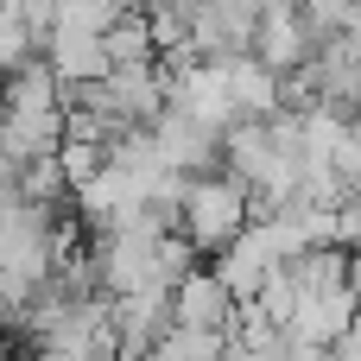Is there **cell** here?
Segmentation results:
<instances>
[{
	"instance_id": "6da1fadb",
	"label": "cell",
	"mask_w": 361,
	"mask_h": 361,
	"mask_svg": "<svg viewBox=\"0 0 361 361\" xmlns=\"http://www.w3.org/2000/svg\"><path fill=\"white\" fill-rule=\"evenodd\" d=\"M247 222H254V190L235 171H190L178 197V228L197 241V254H222Z\"/></svg>"
},
{
	"instance_id": "52a82bcc",
	"label": "cell",
	"mask_w": 361,
	"mask_h": 361,
	"mask_svg": "<svg viewBox=\"0 0 361 361\" xmlns=\"http://www.w3.org/2000/svg\"><path fill=\"white\" fill-rule=\"evenodd\" d=\"M38 51H44V25L32 19V6L25 0H0V76L25 70Z\"/></svg>"
},
{
	"instance_id": "277c9868",
	"label": "cell",
	"mask_w": 361,
	"mask_h": 361,
	"mask_svg": "<svg viewBox=\"0 0 361 361\" xmlns=\"http://www.w3.org/2000/svg\"><path fill=\"white\" fill-rule=\"evenodd\" d=\"M44 63L63 76V89H82V82H95V76L114 70V57H108V32L51 25V32H44Z\"/></svg>"
},
{
	"instance_id": "5b68a950",
	"label": "cell",
	"mask_w": 361,
	"mask_h": 361,
	"mask_svg": "<svg viewBox=\"0 0 361 361\" xmlns=\"http://www.w3.org/2000/svg\"><path fill=\"white\" fill-rule=\"evenodd\" d=\"M165 330H171V286H140V292H121V298H114L121 355H146Z\"/></svg>"
},
{
	"instance_id": "ba28073f",
	"label": "cell",
	"mask_w": 361,
	"mask_h": 361,
	"mask_svg": "<svg viewBox=\"0 0 361 361\" xmlns=\"http://www.w3.org/2000/svg\"><path fill=\"white\" fill-rule=\"evenodd\" d=\"M108 57H114V63H152V57H159V38H152L146 6H127V13L108 25Z\"/></svg>"
},
{
	"instance_id": "7a4b0ae2",
	"label": "cell",
	"mask_w": 361,
	"mask_h": 361,
	"mask_svg": "<svg viewBox=\"0 0 361 361\" xmlns=\"http://www.w3.org/2000/svg\"><path fill=\"white\" fill-rule=\"evenodd\" d=\"M317 51V32L305 19V0H260L254 13V57H267L273 70H298Z\"/></svg>"
},
{
	"instance_id": "8992f818",
	"label": "cell",
	"mask_w": 361,
	"mask_h": 361,
	"mask_svg": "<svg viewBox=\"0 0 361 361\" xmlns=\"http://www.w3.org/2000/svg\"><path fill=\"white\" fill-rule=\"evenodd\" d=\"M235 292H228V279L209 267V273H184L178 286H171V317L178 324H209V330H228V317H235Z\"/></svg>"
},
{
	"instance_id": "3957f363",
	"label": "cell",
	"mask_w": 361,
	"mask_h": 361,
	"mask_svg": "<svg viewBox=\"0 0 361 361\" xmlns=\"http://www.w3.org/2000/svg\"><path fill=\"white\" fill-rule=\"evenodd\" d=\"M152 140H159V152H165L171 165H184V171H209V165H222V127L197 121V114L178 108V102H165V108L152 114Z\"/></svg>"
},
{
	"instance_id": "30bf717a",
	"label": "cell",
	"mask_w": 361,
	"mask_h": 361,
	"mask_svg": "<svg viewBox=\"0 0 361 361\" xmlns=\"http://www.w3.org/2000/svg\"><path fill=\"white\" fill-rule=\"evenodd\" d=\"M349 286H355V298H361V247L349 254Z\"/></svg>"
},
{
	"instance_id": "9c48e42d",
	"label": "cell",
	"mask_w": 361,
	"mask_h": 361,
	"mask_svg": "<svg viewBox=\"0 0 361 361\" xmlns=\"http://www.w3.org/2000/svg\"><path fill=\"white\" fill-rule=\"evenodd\" d=\"M0 178H19V152H13V140H6V121H0Z\"/></svg>"
}]
</instances>
